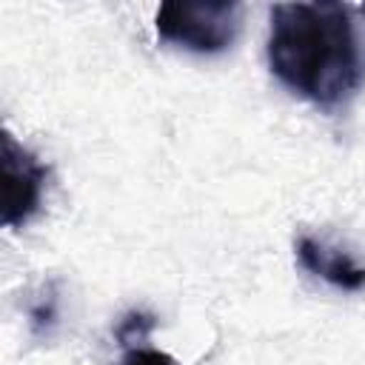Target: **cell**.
Instances as JSON below:
<instances>
[{"label":"cell","instance_id":"cell-1","mask_svg":"<svg viewBox=\"0 0 365 365\" xmlns=\"http://www.w3.org/2000/svg\"><path fill=\"white\" fill-rule=\"evenodd\" d=\"M268 68L322 111L348 106L365 86V34L342 3H277L268 11Z\"/></svg>","mask_w":365,"mask_h":365},{"label":"cell","instance_id":"cell-2","mask_svg":"<svg viewBox=\"0 0 365 365\" xmlns=\"http://www.w3.org/2000/svg\"><path fill=\"white\" fill-rule=\"evenodd\" d=\"M157 34L165 43L197 54L225 51L242 26L240 3H177L168 0L157 9L154 17Z\"/></svg>","mask_w":365,"mask_h":365},{"label":"cell","instance_id":"cell-3","mask_svg":"<svg viewBox=\"0 0 365 365\" xmlns=\"http://www.w3.org/2000/svg\"><path fill=\"white\" fill-rule=\"evenodd\" d=\"M46 177H48V165L40 163L26 145H20L11 131H3V154H0L3 202H0V220H3L6 228H20L34 217V211L40 208V200H43Z\"/></svg>","mask_w":365,"mask_h":365},{"label":"cell","instance_id":"cell-4","mask_svg":"<svg viewBox=\"0 0 365 365\" xmlns=\"http://www.w3.org/2000/svg\"><path fill=\"white\" fill-rule=\"evenodd\" d=\"M294 251H297L299 265L308 274L331 282L334 288H342V291H362L365 288V265L356 262L351 254L331 248L314 237H299Z\"/></svg>","mask_w":365,"mask_h":365},{"label":"cell","instance_id":"cell-5","mask_svg":"<svg viewBox=\"0 0 365 365\" xmlns=\"http://www.w3.org/2000/svg\"><path fill=\"white\" fill-rule=\"evenodd\" d=\"M151 328H154V317H151V314L131 311V314H125V317L120 319L114 336H117L120 345H131V342H140Z\"/></svg>","mask_w":365,"mask_h":365},{"label":"cell","instance_id":"cell-6","mask_svg":"<svg viewBox=\"0 0 365 365\" xmlns=\"http://www.w3.org/2000/svg\"><path fill=\"white\" fill-rule=\"evenodd\" d=\"M29 317H31V331H34L37 336L48 334L51 325L57 322V294H54V291H46V294L31 305Z\"/></svg>","mask_w":365,"mask_h":365},{"label":"cell","instance_id":"cell-7","mask_svg":"<svg viewBox=\"0 0 365 365\" xmlns=\"http://www.w3.org/2000/svg\"><path fill=\"white\" fill-rule=\"evenodd\" d=\"M120 365H177V359L157 348H131L125 351Z\"/></svg>","mask_w":365,"mask_h":365},{"label":"cell","instance_id":"cell-8","mask_svg":"<svg viewBox=\"0 0 365 365\" xmlns=\"http://www.w3.org/2000/svg\"><path fill=\"white\" fill-rule=\"evenodd\" d=\"M359 14H362V17H365V6H359Z\"/></svg>","mask_w":365,"mask_h":365}]
</instances>
